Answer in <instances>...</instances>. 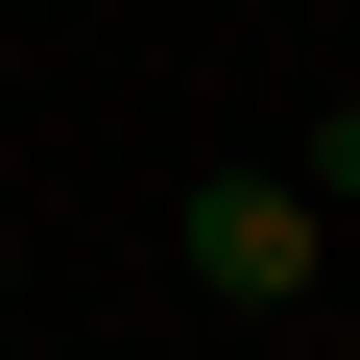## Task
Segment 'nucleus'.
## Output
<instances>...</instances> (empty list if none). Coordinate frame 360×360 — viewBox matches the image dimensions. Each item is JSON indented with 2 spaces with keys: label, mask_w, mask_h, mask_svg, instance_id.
<instances>
[{
  "label": "nucleus",
  "mask_w": 360,
  "mask_h": 360,
  "mask_svg": "<svg viewBox=\"0 0 360 360\" xmlns=\"http://www.w3.org/2000/svg\"><path fill=\"white\" fill-rule=\"evenodd\" d=\"M336 264V193H312V168H193V288L217 312H288Z\"/></svg>",
  "instance_id": "obj_1"
},
{
  "label": "nucleus",
  "mask_w": 360,
  "mask_h": 360,
  "mask_svg": "<svg viewBox=\"0 0 360 360\" xmlns=\"http://www.w3.org/2000/svg\"><path fill=\"white\" fill-rule=\"evenodd\" d=\"M288 168H312V193H336V217H360V96H336V120H312V144H288Z\"/></svg>",
  "instance_id": "obj_2"
},
{
  "label": "nucleus",
  "mask_w": 360,
  "mask_h": 360,
  "mask_svg": "<svg viewBox=\"0 0 360 360\" xmlns=\"http://www.w3.org/2000/svg\"><path fill=\"white\" fill-rule=\"evenodd\" d=\"M0 288H25V264H0Z\"/></svg>",
  "instance_id": "obj_3"
}]
</instances>
